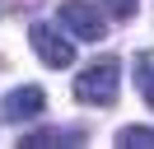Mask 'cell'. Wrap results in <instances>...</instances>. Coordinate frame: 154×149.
<instances>
[{"instance_id": "8", "label": "cell", "mask_w": 154, "mask_h": 149, "mask_svg": "<svg viewBox=\"0 0 154 149\" xmlns=\"http://www.w3.org/2000/svg\"><path fill=\"white\" fill-rule=\"evenodd\" d=\"M103 5H107V14H112V19H131L140 0H103Z\"/></svg>"}, {"instance_id": "2", "label": "cell", "mask_w": 154, "mask_h": 149, "mask_svg": "<svg viewBox=\"0 0 154 149\" xmlns=\"http://www.w3.org/2000/svg\"><path fill=\"white\" fill-rule=\"evenodd\" d=\"M61 28H70V33L84 37V42L107 37V19L98 14V5H84V0H66V5H61Z\"/></svg>"}, {"instance_id": "9", "label": "cell", "mask_w": 154, "mask_h": 149, "mask_svg": "<svg viewBox=\"0 0 154 149\" xmlns=\"http://www.w3.org/2000/svg\"><path fill=\"white\" fill-rule=\"evenodd\" d=\"M0 117H5V112H0Z\"/></svg>"}, {"instance_id": "3", "label": "cell", "mask_w": 154, "mask_h": 149, "mask_svg": "<svg viewBox=\"0 0 154 149\" xmlns=\"http://www.w3.org/2000/svg\"><path fill=\"white\" fill-rule=\"evenodd\" d=\"M28 42H33V51L42 56V65H51V70H66V65L75 61V47H70L51 23H33L28 28Z\"/></svg>"}, {"instance_id": "7", "label": "cell", "mask_w": 154, "mask_h": 149, "mask_svg": "<svg viewBox=\"0 0 154 149\" xmlns=\"http://www.w3.org/2000/svg\"><path fill=\"white\" fill-rule=\"evenodd\" d=\"M117 144H140V149H154V130L149 126H126V130H117Z\"/></svg>"}, {"instance_id": "1", "label": "cell", "mask_w": 154, "mask_h": 149, "mask_svg": "<svg viewBox=\"0 0 154 149\" xmlns=\"http://www.w3.org/2000/svg\"><path fill=\"white\" fill-rule=\"evenodd\" d=\"M117 84H122V65H117L112 56H103V61H94L89 70H79L75 98L94 102V107H107V102H117Z\"/></svg>"}, {"instance_id": "6", "label": "cell", "mask_w": 154, "mask_h": 149, "mask_svg": "<svg viewBox=\"0 0 154 149\" xmlns=\"http://www.w3.org/2000/svg\"><path fill=\"white\" fill-rule=\"evenodd\" d=\"M66 140H84V130H38V135H28L23 144L28 149H47V144H66Z\"/></svg>"}, {"instance_id": "4", "label": "cell", "mask_w": 154, "mask_h": 149, "mask_svg": "<svg viewBox=\"0 0 154 149\" xmlns=\"http://www.w3.org/2000/svg\"><path fill=\"white\" fill-rule=\"evenodd\" d=\"M42 107H47V93L38 84H23L5 98V121H33V117H42Z\"/></svg>"}, {"instance_id": "5", "label": "cell", "mask_w": 154, "mask_h": 149, "mask_svg": "<svg viewBox=\"0 0 154 149\" xmlns=\"http://www.w3.org/2000/svg\"><path fill=\"white\" fill-rule=\"evenodd\" d=\"M135 84H140V98L154 107V51H140V56H135Z\"/></svg>"}]
</instances>
